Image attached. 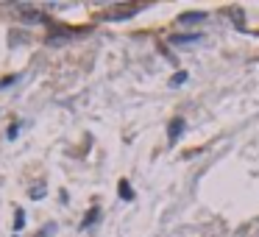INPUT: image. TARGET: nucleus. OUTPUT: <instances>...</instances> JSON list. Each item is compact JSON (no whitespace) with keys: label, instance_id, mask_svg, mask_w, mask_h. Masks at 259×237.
Returning a JSON list of instances; mask_svg holds the SVG:
<instances>
[{"label":"nucleus","instance_id":"nucleus-1","mask_svg":"<svg viewBox=\"0 0 259 237\" xmlns=\"http://www.w3.org/2000/svg\"><path fill=\"white\" fill-rule=\"evenodd\" d=\"M204 20H206V14H201V12H190V14H181L179 23H181V25H187V23H204Z\"/></svg>","mask_w":259,"mask_h":237},{"label":"nucleus","instance_id":"nucleus-2","mask_svg":"<svg viewBox=\"0 0 259 237\" xmlns=\"http://www.w3.org/2000/svg\"><path fill=\"white\" fill-rule=\"evenodd\" d=\"M181 126H184V120H173V123H170V140H176V137H179Z\"/></svg>","mask_w":259,"mask_h":237},{"label":"nucleus","instance_id":"nucleus-3","mask_svg":"<svg viewBox=\"0 0 259 237\" xmlns=\"http://www.w3.org/2000/svg\"><path fill=\"white\" fill-rule=\"evenodd\" d=\"M120 195H123V198H126V201L131 198V195H134V193H131V187H128V182H120Z\"/></svg>","mask_w":259,"mask_h":237},{"label":"nucleus","instance_id":"nucleus-4","mask_svg":"<svg viewBox=\"0 0 259 237\" xmlns=\"http://www.w3.org/2000/svg\"><path fill=\"white\" fill-rule=\"evenodd\" d=\"M23 209H17V218H14V229H23V226H25V218H23Z\"/></svg>","mask_w":259,"mask_h":237},{"label":"nucleus","instance_id":"nucleus-5","mask_svg":"<svg viewBox=\"0 0 259 237\" xmlns=\"http://www.w3.org/2000/svg\"><path fill=\"white\" fill-rule=\"evenodd\" d=\"M42 195H45V187H34V190H31V198H42Z\"/></svg>","mask_w":259,"mask_h":237},{"label":"nucleus","instance_id":"nucleus-6","mask_svg":"<svg viewBox=\"0 0 259 237\" xmlns=\"http://www.w3.org/2000/svg\"><path fill=\"white\" fill-rule=\"evenodd\" d=\"M184 81H187V73H176L173 75V84H184Z\"/></svg>","mask_w":259,"mask_h":237},{"label":"nucleus","instance_id":"nucleus-7","mask_svg":"<svg viewBox=\"0 0 259 237\" xmlns=\"http://www.w3.org/2000/svg\"><path fill=\"white\" fill-rule=\"evenodd\" d=\"M17 134H20V128H17V126H12V128H9V140H14Z\"/></svg>","mask_w":259,"mask_h":237}]
</instances>
